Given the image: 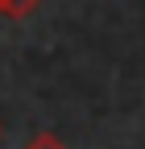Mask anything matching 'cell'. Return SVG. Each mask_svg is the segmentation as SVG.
Listing matches in <instances>:
<instances>
[{
  "label": "cell",
  "mask_w": 145,
  "mask_h": 149,
  "mask_svg": "<svg viewBox=\"0 0 145 149\" xmlns=\"http://www.w3.org/2000/svg\"><path fill=\"white\" fill-rule=\"evenodd\" d=\"M42 0H0V17H8V21H25L29 13H38Z\"/></svg>",
  "instance_id": "6da1fadb"
},
{
  "label": "cell",
  "mask_w": 145,
  "mask_h": 149,
  "mask_svg": "<svg viewBox=\"0 0 145 149\" xmlns=\"http://www.w3.org/2000/svg\"><path fill=\"white\" fill-rule=\"evenodd\" d=\"M25 149H66L58 137H54V133H38V137H29V145Z\"/></svg>",
  "instance_id": "7a4b0ae2"
},
{
  "label": "cell",
  "mask_w": 145,
  "mask_h": 149,
  "mask_svg": "<svg viewBox=\"0 0 145 149\" xmlns=\"http://www.w3.org/2000/svg\"><path fill=\"white\" fill-rule=\"evenodd\" d=\"M0 133H4V128H0Z\"/></svg>",
  "instance_id": "3957f363"
}]
</instances>
